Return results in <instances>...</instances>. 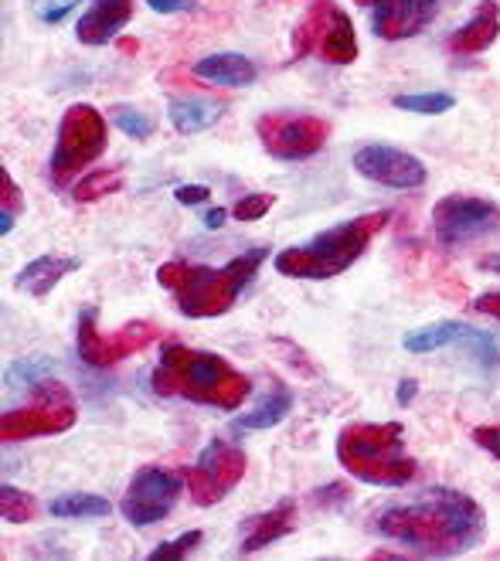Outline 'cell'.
<instances>
[{"instance_id":"ba28073f","label":"cell","mask_w":500,"mask_h":561,"mask_svg":"<svg viewBox=\"0 0 500 561\" xmlns=\"http://www.w3.org/2000/svg\"><path fill=\"white\" fill-rule=\"evenodd\" d=\"M314 51L330 65H351L357 58V31L333 0H314L293 27V58Z\"/></svg>"},{"instance_id":"836d02e7","label":"cell","mask_w":500,"mask_h":561,"mask_svg":"<svg viewBox=\"0 0 500 561\" xmlns=\"http://www.w3.org/2000/svg\"><path fill=\"white\" fill-rule=\"evenodd\" d=\"M174 197H178V205L194 208V205H205L208 202L212 187L208 184H181V187H174Z\"/></svg>"},{"instance_id":"e0dca14e","label":"cell","mask_w":500,"mask_h":561,"mask_svg":"<svg viewBox=\"0 0 500 561\" xmlns=\"http://www.w3.org/2000/svg\"><path fill=\"white\" fill-rule=\"evenodd\" d=\"M133 18V0H92V8L79 18L76 38L89 48L110 45Z\"/></svg>"},{"instance_id":"74e56055","label":"cell","mask_w":500,"mask_h":561,"mask_svg":"<svg viewBox=\"0 0 500 561\" xmlns=\"http://www.w3.org/2000/svg\"><path fill=\"white\" fill-rule=\"evenodd\" d=\"M348 497H351V493H348L344 483H330V486H320V490L314 493V501H317V504H323V501H341V504H344Z\"/></svg>"},{"instance_id":"9c48e42d","label":"cell","mask_w":500,"mask_h":561,"mask_svg":"<svg viewBox=\"0 0 500 561\" xmlns=\"http://www.w3.org/2000/svg\"><path fill=\"white\" fill-rule=\"evenodd\" d=\"M432 232L446 249H459L500 232V205L477 194H446L432 205Z\"/></svg>"},{"instance_id":"484cf974","label":"cell","mask_w":500,"mask_h":561,"mask_svg":"<svg viewBox=\"0 0 500 561\" xmlns=\"http://www.w3.org/2000/svg\"><path fill=\"white\" fill-rule=\"evenodd\" d=\"M55 371V360L52 357H42V354H31V357H21L8 368V388L21 391V388H35L38 381L52 378Z\"/></svg>"},{"instance_id":"5b68a950","label":"cell","mask_w":500,"mask_h":561,"mask_svg":"<svg viewBox=\"0 0 500 561\" xmlns=\"http://www.w3.org/2000/svg\"><path fill=\"white\" fill-rule=\"evenodd\" d=\"M391 211L357 215L344 225H333L304 245H289L276 255V273L286 279H333L348 273L368 252L375 236L388 225Z\"/></svg>"},{"instance_id":"3957f363","label":"cell","mask_w":500,"mask_h":561,"mask_svg":"<svg viewBox=\"0 0 500 561\" xmlns=\"http://www.w3.org/2000/svg\"><path fill=\"white\" fill-rule=\"evenodd\" d=\"M265 255V245H252L242 255L228 259L225 266H191V262H163L157 270V283L174 293V304L184 317L205 320L221 317L239 304V296L252 286L259 276Z\"/></svg>"},{"instance_id":"cb8c5ba5","label":"cell","mask_w":500,"mask_h":561,"mask_svg":"<svg viewBox=\"0 0 500 561\" xmlns=\"http://www.w3.org/2000/svg\"><path fill=\"white\" fill-rule=\"evenodd\" d=\"M48 514L61 520H99L113 514V504L106 497H95V493H61V497L48 501Z\"/></svg>"},{"instance_id":"9a60e30c","label":"cell","mask_w":500,"mask_h":561,"mask_svg":"<svg viewBox=\"0 0 500 561\" xmlns=\"http://www.w3.org/2000/svg\"><path fill=\"white\" fill-rule=\"evenodd\" d=\"M372 11V31L382 42H406L436 21L443 0H354Z\"/></svg>"},{"instance_id":"ac0fdd59","label":"cell","mask_w":500,"mask_h":561,"mask_svg":"<svg viewBox=\"0 0 500 561\" xmlns=\"http://www.w3.org/2000/svg\"><path fill=\"white\" fill-rule=\"evenodd\" d=\"M293 527H296V501H280L273 511L255 514L252 520H246L239 551H242V554H255V551H262V548L276 545L280 538H286V535L293 531Z\"/></svg>"},{"instance_id":"4316f807","label":"cell","mask_w":500,"mask_h":561,"mask_svg":"<svg viewBox=\"0 0 500 561\" xmlns=\"http://www.w3.org/2000/svg\"><path fill=\"white\" fill-rule=\"evenodd\" d=\"M120 187H123V171L110 168V171H95V174L82 178L72 187V197H76L79 205H92V202H99V197H106V194H113Z\"/></svg>"},{"instance_id":"7c38bea8","label":"cell","mask_w":500,"mask_h":561,"mask_svg":"<svg viewBox=\"0 0 500 561\" xmlns=\"http://www.w3.org/2000/svg\"><path fill=\"white\" fill-rule=\"evenodd\" d=\"M181 490H184V473L163 470V467H140L123 493L120 511L133 527L160 524L167 514L174 511Z\"/></svg>"},{"instance_id":"60d3db41","label":"cell","mask_w":500,"mask_h":561,"mask_svg":"<svg viewBox=\"0 0 500 561\" xmlns=\"http://www.w3.org/2000/svg\"><path fill=\"white\" fill-rule=\"evenodd\" d=\"M484 266H487V270H493V273H500V255H490V259H484Z\"/></svg>"},{"instance_id":"d4e9b609","label":"cell","mask_w":500,"mask_h":561,"mask_svg":"<svg viewBox=\"0 0 500 561\" xmlns=\"http://www.w3.org/2000/svg\"><path fill=\"white\" fill-rule=\"evenodd\" d=\"M395 110L402 113H419V116H443L456 106V95L450 92H409V95H395L391 99Z\"/></svg>"},{"instance_id":"f1b7e54d","label":"cell","mask_w":500,"mask_h":561,"mask_svg":"<svg viewBox=\"0 0 500 561\" xmlns=\"http://www.w3.org/2000/svg\"><path fill=\"white\" fill-rule=\"evenodd\" d=\"M113 123L123 129V137H129V140H147L154 134V119L147 113H140V110H133V106H116Z\"/></svg>"},{"instance_id":"8992f818","label":"cell","mask_w":500,"mask_h":561,"mask_svg":"<svg viewBox=\"0 0 500 561\" xmlns=\"http://www.w3.org/2000/svg\"><path fill=\"white\" fill-rule=\"evenodd\" d=\"M106 147H110V129H106L103 113L89 103L69 106L58 123L55 150L48 160L52 181L58 187H69V181L79 178L86 168H92V163L106 153Z\"/></svg>"},{"instance_id":"52a82bcc","label":"cell","mask_w":500,"mask_h":561,"mask_svg":"<svg viewBox=\"0 0 500 561\" xmlns=\"http://www.w3.org/2000/svg\"><path fill=\"white\" fill-rule=\"evenodd\" d=\"M76 422H79V405H76V394L69 391V385L45 378L31 388L27 405L4 412V419H0V436L8 443L42 439V436L69 433Z\"/></svg>"},{"instance_id":"d6986e66","label":"cell","mask_w":500,"mask_h":561,"mask_svg":"<svg viewBox=\"0 0 500 561\" xmlns=\"http://www.w3.org/2000/svg\"><path fill=\"white\" fill-rule=\"evenodd\" d=\"M497 35H500V4L497 0H484L477 14L466 24H459L446 45L453 55H480L497 42Z\"/></svg>"},{"instance_id":"ffe728a7","label":"cell","mask_w":500,"mask_h":561,"mask_svg":"<svg viewBox=\"0 0 500 561\" xmlns=\"http://www.w3.org/2000/svg\"><path fill=\"white\" fill-rule=\"evenodd\" d=\"M194 79L212 82V85H228V89H246L255 82V61L239 51H215L194 61Z\"/></svg>"},{"instance_id":"8fae6325","label":"cell","mask_w":500,"mask_h":561,"mask_svg":"<svg viewBox=\"0 0 500 561\" xmlns=\"http://www.w3.org/2000/svg\"><path fill=\"white\" fill-rule=\"evenodd\" d=\"M246 470H249V459L239 446H231L225 439H212L202 449V456H197V463L181 473L191 490V501L197 507H212L242 483Z\"/></svg>"},{"instance_id":"30bf717a","label":"cell","mask_w":500,"mask_h":561,"mask_svg":"<svg viewBox=\"0 0 500 561\" xmlns=\"http://www.w3.org/2000/svg\"><path fill=\"white\" fill-rule=\"evenodd\" d=\"M157 337H160L157 323H147V320H133V323L120 327L116 334H103V330H99V310L89 307L79 313L76 351L89 368H113L120 360L147 351Z\"/></svg>"},{"instance_id":"1f68e13d","label":"cell","mask_w":500,"mask_h":561,"mask_svg":"<svg viewBox=\"0 0 500 561\" xmlns=\"http://www.w3.org/2000/svg\"><path fill=\"white\" fill-rule=\"evenodd\" d=\"M197 545H202V531H184L181 538L163 541L160 548H154V551H150V561H178V558L191 554Z\"/></svg>"},{"instance_id":"d590c367","label":"cell","mask_w":500,"mask_h":561,"mask_svg":"<svg viewBox=\"0 0 500 561\" xmlns=\"http://www.w3.org/2000/svg\"><path fill=\"white\" fill-rule=\"evenodd\" d=\"M147 4L157 14H191V11H197V0H147Z\"/></svg>"},{"instance_id":"6da1fadb","label":"cell","mask_w":500,"mask_h":561,"mask_svg":"<svg viewBox=\"0 0 500 561\" xmlns=\"http://www.w3.org/2000/svg\"><path fill=\"white\" fill-rule=\"evenodd\" d=\"M375 531L422 558H456L484 545L487 514L470 493L432 486L412 501L385 507L375 520Z\"/></svg>"},{"instance_id":"5bb4252c","label":"cell","mask_w":500,"mask_h":561,"mask_svg":"<svg viewBox=\"0 0 500 561\" xmlns=\"http://www.w3.org/2000/svg\"><path fill=\"white\" fill-rule=\"evenodd\" d=\"M354 171L382 187L391 191H416L429 181V171L419 157H412L409 150H398L388 144H368L354 153Z\"/></svg>"},{"instance_id":"603a6c76","label":"cell","mask_w":500,"mask_h":561,"mask_svg":"<svg viewBox=\"0 0 500 561\" xmlns=\"http://www.w3.org/2000/svg\"><path fill=\"white\" fill-rule=\"evenodd\" d=\"M289 409H293V391L276 381L270 391L262 394L259 405L252 412L236 419V428H273V425H280L289 415Z\"/></svg>"},{"instance_id":"83f0119b","label":"cell","mask_w":500,"mask_h":561,"mask_svg":"<svg viewBox=\"0 0 500 561\" xmlns=\"http://www.w3.org/2000/svg\"><path fill=\"white\" fill-rule=\"evenodd\" d=\"M0 514H4L8 524H27L38 517V501L31 497V493L4 483L0 486Z\"/></svg>"},{"instance_id":"44dd1931","label":"cell","mask_w":500,"mask_h":561,"mask_svg":"<svg viewBox=\"0 0 500 561\" xmlns=\"http://www.w3.org/2000/svg\"><path fill=\"white\" fill-rule=\"evenodd\" d=\"M82 262L79 259H65V255H38L31 259L27 266L14 276V289L35 296V300H42V296H48L65 276L79 273Z\"/></svg>"},{"instance_id":"277c9868","label":"cell","mask_w":500,"mask_h":561,"mask_svg":"<svg viewBox=\"0 0 500 561\" xmlns=\"http://www.w3.org/2000/svg\"><path fill=\"white\" fill-rule=\"evenodd\" d=\"M338 463L361 483L372 486H409L419 463L406 453L402 422H348L338 433Z\"/></svg>"},{"instance_id":"8d00e7d4","label":"cell","mask_w":500,"mask_h":561,"mask_svg":"<svg viewBox=\"0 0 500 561\" xmlns=\"http://www.w3.org/2000/svg\"><path fill=\"white\" fill-rule=\"evenodd\" d=\"M470 310H474V313H484V317L500 320V289H497V293H480L477 300L470 304Z\"/></svg>"},{"instance_id":"4dcf8cb0","label":"cell","mask_w":500,"mask_h":561,"mask_svg":"<svg viewBox=\"0 0 500 561\" xmlns=\"http://www.w3.org/2000/svg\"><path fill=\"white\" fill-rule=\"evenodd\" d=\"M79 4L82 0H27L31 14H35L42 24H61Z\"/></svg>"},{"instance_id":"e575fe53","label":"cell","mask_w":500,"mask_h":561,"mask_svg":"<svg viewBox=\"0 0 500 561\" xmlns=\"http://www.w3.org/2000/svg\"><path fill=\"white\" fill-rule=\"evenodd\" d=\"M0 184H4V194H0V211H21L24 208V202H21V187L11 181V174L8 171H0Z\"/></svg>"},{"instance_id":"ab89813d","label":"cell","mask_w":500,"mask_h":561,"mask_svg":"<svg viewBox=\"0 0 500 561\" xmlns=\"http://www.w3.org/2000/svg\"><path fill=\"white\" fill-rule=\"evenodd\" d=\"M225 218H228V211H225V208H208L202 221H205V228H221V225H225Z\"/></svg>"},{"instance_id":"2e32d148","label":"cell","mask_w":500,"mask_h":561,"mask_svg":"<svg viewBox=\"0 0 500 561\" xmlns=\"http://www.w3.org/2000/svg\"><path fill=\"white\" fill-rule=\"evenodd\" d=\"M402 344L412 354H432V351L450 347V344H466L480 360H487V365H500V344L490 334H484L480 327L459 323V320H440V323L419 327V330H412V334H406Z\"/></svg>"},{"instance_id":"4fadbf2b","label":"cell","mask_w":500,"mask_h":561,"mask_svg":"<svg viewBox=\"0 0 500 561\" xmlns=\"http://www.w3.org/2000/svg\"><path fill=\"white\" fill-rule=\"evenodd\" d=\"M265 153L276 160H307L323 150L330 137V123L320 116H296V113H270L255 123Z\"/></svg>"},{"instance_id":"7a4b0ae2","label":"cell","mask_w":500,"mask_h":561,"mask_svg":"<svg viewBox=\"0 0 500 561\" xmlns=\"http://www.w3.org/2000/svg\"><path fill=\"white\" fill-rule=\"evenodd\" d=\"M150 388L160 399H184L221 412H236L252 394V381L231 368L215 351H191L184 344H167L150 371Z\"/></svg>"},{"instance_id":"f35d334b","label":"cell","mask_w":500,"mask_h":561,"mask_svg":"<svg viewBox=\"0 0 500 561\" xmlns=\"http://www.w3.org/2000/svg\"><path fill=\"white\" fill-rule=\"evenodd\" d=\"M416 391H419V385L412 378H406L402 385H398V405H409L416 399Z\"/></svg>"},{"instance_id":"f546056e","label":"cell","mask_w":500,"mask_h":561,"mask_svg":"<svg viewBox=\"0 0 500 561\" xmlns=\"http://www.w3.org/2000/svg\"><path fill=\"white\" fill-rule=\"evenodd\" d=\"M273 205H276L273 194H246V197H239L236 205H231V218H236V221H259V218L270 215Z\"/></svg>"},{"instance_id":"d6a6232c","label":"cell","mask_w":500,"mask_h":561,"mask_svg":"<svg viewBox=\"0 0 500 561\" xmlns=\"http://www.w3.org/2000/svg\"><path fill=\"white\" fill-rule=\"evenodd\" d=\"M470 436H474V443H477L480 449H487V453L497 459V463H500V422H497V425H477Z\"/></svg>"},{"instance_id":"7402d4cb","label":"cell","mask_w":500,"mask_h":561,"mask_svg":"<svg viewBox=\"0 0 500 561\" xmlns=\"http://www.w3.org/2000/svg\"><path fill=\"white\" fill-rule=\"evenodd\" d=\"M225 116V103H215V99H202V95H188V99H174L167 106V119L184 137L205 134V129L218 126Z\"/></svg>"}]
</instances>
